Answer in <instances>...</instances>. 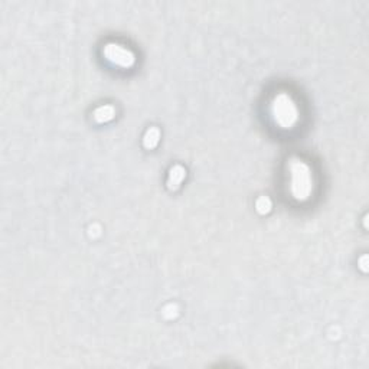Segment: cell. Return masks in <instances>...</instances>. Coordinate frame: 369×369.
Segmentation results:
<instances>
[{"label": "cell", "instance_id": "obj_2", "mask_svg": "<svg viewBox=\"0 0 369 369\" xmlns=\"http://www.w3.org/2000/svg\"><path fill=\"white\" fill-rule=\"evenodd\" d=\"M271 114H273L276 124H279L281 129H291L299 120L297 107L287 94H280L276 97Z\"/></svg>", "mask_w": 369, "mask_h": 369}, {"label": "cell", "instance_id": "obj_4", "mask_svg": "<svg viewBox=\"0 0 369 369\" xmlns=\"http://www.w3.org/2000/svg\"><path fill=\"white\" fill-rule=\"evenodd\" d=\"M107 107H101L95 111V119L99 122H107L113 117V114H107Z\"/></svg>", "mask_w": 369, "mask_h": 369}, {"label": "cell", "instance_id": "obj_1", "mask_svg": "<svg viewBox=\"0 0 369 369\" xmlns=\"http://www.w3.org/2000/svg\"><path fill=\"white\" fill-rule=\"evenodd\" d=\"M288 172L291 195L297 201H306L313 190L312 173L309 166L299 159H293L288 165Z\"/></svg>", "mask_w": 369, "mask_h": 369}, {"label": "cell", "instance_id": "obj_3", "mask_svg": "<svg viewBox=\"0 0 369 369\" xmlns=\"http://www.w3.org/2000/svg\"><path fill=\"white\" fill-rule=\"evenodd\" d=\"M104 55L110 63H113L114 65H117V67L129 68L134 63L133 54L129 49H126L120 45H115V44H108L104 49Z\"/></svg>", "mask_w": 369, "mask_h": 369}]
</instances>
